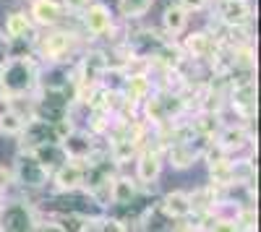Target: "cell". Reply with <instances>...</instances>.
Returning <instances> with one entry per match:
<instances>
[{"label":"cell","instance_id":"cell-1","mask_svg":"<svg viewBox=\"0 0 261 232\" xmlns=\"http://www.w3.org/2000/svg\"><path fill=\"white\" fill-rule=\"evenodd\" d=\"M71 47H73V34L71 32H53L39 42V50L47 60H60L63 55H68Z\"/></svg>","mask_w":261,"mask_h":232},{"label":"cell","instance_id":"cell-2","mask_svg":"<svg viewBox=\"0 0 261 232\" xmlns=\"http://www.w3.org/2000/svg\"><path fill=\"white\" fill-rule=\"evenodd\" d=\"M251 13L253 11L248 0H222V8H220V18L227 26H246L251 21Z\"/></svg>","mask_w":261,"mask_h":232},{"label":"cell","instance_id":"cell-3","mask_svg":"<svg viewBox=\"0 0 261 232\" xmlns=\"http://www.w3.org/2000/svg\"><path fill=\"white\" fill-rule=\"evenodd\" d=\"M86 13H84V26H86V32L89 34H94V37H99V34H105V32H110V26H113V16H110V11H107L105 6H86L84 8Z\"/></svg>","mask_w":261,"mask_h":232},{"label":"cell","instance_id":"cell-4","mask_svg":"<svg viewBox=\"0 0 261 232\" xmlns=\"http://www.w3.org/2000/svg\"><path fill=\"white\" fill-rule=\"evenodd\" d=\"M84 164H79V159H71V162H65L58 167V172H55V183L60 191H73V188H79L84 183Z\"/></svg>","mask_w":261,"mask_h":232},{"label":"cell","instance_id":"cell-5","mask_svg":"<svg viewBox=\"0 0 261 232\" xmlns=\"http://www.w3.org/2000/svg\"><path fill=\"white\" fill-rule=\"evenodd\" d=\"M32 16L42 26H55L60 21V16H63V6L58 3V0H34L32 3Z\"/></svg>","mask_w":261,"mask_h":232},{"label":"cell","instance_id":"cell-6","mask_svg":"<svg viewBox=\"0 0 261 232\" xmlns=\"http://www.w3.org/2000/svg\"><path fill=\"white\" fill-rule=\"evenodd\" d=\"M162 209H165V214L172 217V219H183V217H188V214L193 212V209H191V198H188V193H183V191L167 193L165 201H162Z\"/></svg>","mask_w":261,"mask_h":232},{"label":"cell","instance_id":"cell-7","mask_svg":"<svg viewBox=\"0 0 261 232\" xmlns=\"http://www.w3.org/2000/svg\"><path fill=\"white\" fill-rule=\"evenodd\" d=\"M162 170V162H160V154L157 152H141L139 162H136V175L141 183H154L157 175Z\"/></svg>","mask_w":261,"mask_h":232},{"label":"cell","instance_id":"cell-8","mask_svg":"<svg viewBox=\"0 0 261 232\" xmlns=\"http://www.w3.org/2000/svg\"><path fill=\"white\" fill-rule=\"evenodd\" d=\"M186 13H188V11H186L183 6H170V8L165 11L162 24H165L167 34H180V32L186 29V24H188V16H186Z\"/></svg>","mask_w":261,"mask_h":232},{"label":"cell","instance_id":"cell-9","mask_svg":"<svg viewBox=\"0 0 261 232\" xmlns=\"http://www.w3.org/2000/svg\"><path fill=\"white\" fill-rule=\"evenodd\" d=\"M209 172H212V188H230L232 185V167L225 159L209 162Z\"/></svg>","mask_w":261,"mask_h":232},{"label":"cell","instance_id":"cell-10","mask_svg":"<svg viewBox=\"0 0 261 232\" xmlns=\"http://www.w3.org/2000/svg\"><path fill=\"white\" fill-rule=\"evenodd\" d=\"M186 50H188L193 57H206V55H212V50H214V42H212L209 34L196 32V34H191V37L186 39Z\"/></svg>","mask_w":261,"mask_h":232},{"label":"cell","instance_id":"cell-11","mask_svg":"<svg viewBox=\"0 0 261 232\" xmlns=\"http://www.w3.org/2000/svg\"><path fill=\"white\" fill-rule=\"evenodd\" d=\"M29 32H32V21L27 13H11L6 18V34L11 39H24Z\"/></svg>","mask_w":261,"mask_h":232},{"label":"cell","instance_id":"cell-12","mask_svg":"<svg viewBox=\"0 0 261 232\" xmlns=\"http://www.w3.org/2000/svg\"><path fill=\"white\" fill-rule=\"evenodd\" d=\"M167 157H170V164H172V167H180V170L196 162V152L191 149L186 141H175V143H172Z\"/></svg>","mask_w":261,"mask_h":232},{"label":"cell","instance_id":"cell-13","mask_svg":"<svg viewBox=\"0 0 261 232\" xmlns=\"http://www.w3.org/2000/svg\"><path fill=\"white\" fill-rule=\"evenodd\" d=\"M251 141V131L243 128V125H235V128H227L222 136H220V143L225 146V149H238V146H243Z\"/></svg>","mask_w":261,"mask_h":232},{"label":"cell","instance_id":"cell-14","mask_svg":"<svg viewBox=\"0 0 261 232\" xmlns=\"http://www.w3.org/2000/svg\"><path fill=\"white\" fill-rule=\"evenodd\" d=\"M27 123H29V120H24V118H21V115L11 107L8 112L0 115V131L8 133V136H16V133H21V131L27 128Z\"/></svg>","mask_w":261,"mask_h":232},{"label":"cell","instance_id":"cell-15","mask_svg":"<svg viewBox=\"0 0 261 232\" xmlns=\"http://www.w3.org/2000/svg\"><path fill=\"white\" fill-rule=\"evenodd\" d=\"M107 68V60H105V55L102 52H92V55H86V60H84V81L86 83H94L97 81V73H102Z\"/></svg>","mask_w":261,"mask_h":232},{"label":"cell","instance_id":"cell-16","mask_svg":"<svg viewBox=\"0 0 261 232\" xmlns=\"http://www.w3.org/2000/svg\"><path fill=\"white\" fill-rule=\"evenodd\" d=\"M151 89V83L146 78V73H134L128 76V99H144Z\"/></svg>","mask_w":261,"mask_h":232},{"label":"cell","instance_id":"cell-17","mask_svg":"<svg viewBox=\"0 0 261 232\" xmlns=\"http://www.w3.org/2000/svg\"><path fill=\"white\" fill-rule=\"evenodd\" d=\"M151 3H154V0H120L118 8L125 18H141L151 8Z\"/></svg>","mask_w":261,"mask_h":232},{"label":"cell","instance_id":"cell-18","mask_svg":"<svg viewBox=\"0 0 261 232\" xmlns=\"http://www.w3.org/2000/svg\"><path fill=\"white\" fill-rule=\"evenodd\" d=\"M256 99V86L248 81V83H241V86H235L232 92V104H238V107H251Z\"/></svg>","mask_w":261,"mask_h":232},{"label":"cell","instance_id":"cell-19","mask_svg":"<svg viewBox=\"0 0 261 232\" xmlns=\"http://www.w3.org/2000/svg\"><path fill=\"white\" fill-rule=\"evenodd\" d=\"M232 167V183H251L253 180V162H230Z\"/></svg>","mask_w":261,"mask_h":232},{"label":"cell","instance_id":"cell-20","mask_svg":"<svg viewBox=\"0 0 261 232\" xmlns=\"http://www.w3.org/2000/svg\"><path fill=\"white\" fill-rule=\"evenodd\" d=\"M134 196V185L130 180H113V201L115 204H125Z\"/></svg>","mask_w":261,"mask_h":232},{"label":"cell","instance_id":"cell-21","mask_svg":"<svg viewBox=\"0 0 261 232\" xmlns=\"http://www.w3.org/2000/svg\"><path fill=\"white\" fill-rule=\"evenodd\" d=\"M180 6H183L186 11H201V8L206 6V0H180Z\"/></svg>","mask_w":261,"mask_h":232},{"label":"cell","instance_id":"cell-22","mask_svg":"<svg viewBox=\"0 0 261 232\" xmlns=\"http://www.w3.org/2000/svg\"><path fill=\"white\" fill-rule=\"evenodd\" d=\"M65 6H68L71 11H84L86 6H89V0H63Z\"/></svg>","mask_w":261,"mask_h":232},{"label":"cell","instance_id":"cell-23","mask_svg":"<svg viewBox=\"0 0 261 232\" xmlns=\"http://www.w3.org/2000/svg\"><path fill=\"white\" fill-rule=\"evenodd\" d=\"M8 183H13V172L6 170V167H0V188H6Z\"/></svg>","mask_w":261,"mask_h":232},{"label":"cell","instance_id":"cell-24","mask_svg":"<svg viewBox=\"0 0 261 232\" xmlns=\"http://www.w3.org/2000/svg\"><path fill=\"white\" fill-rule=\"evenodd\" d=\"M8 110H11V102H8V97H0V115L8 112Z\"/></svg>","mask_w":261,"mask_h":232}]
</instances>
